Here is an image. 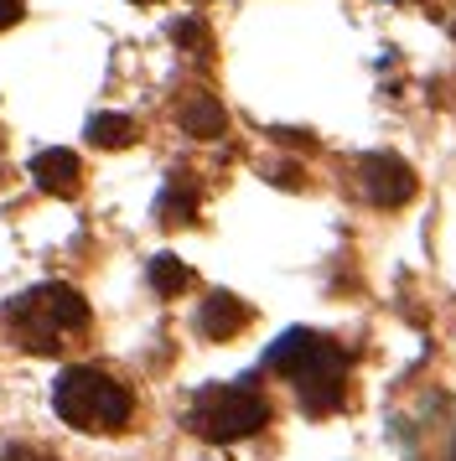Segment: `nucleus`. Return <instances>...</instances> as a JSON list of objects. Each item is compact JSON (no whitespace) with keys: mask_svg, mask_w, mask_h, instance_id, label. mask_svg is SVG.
I'll list each match as a JSON object with an SVG mask.
<instances>
[{"mask_svg":"<svg viewBox=\"0 0 456 461\" xmlns=\"http://www.w3.org/2000/svg\"><path fill=\"white\" fill-rule=\"evenodd\" d=\"M265 425H269V399L254 384H207V389H197L192 410H187V430L213 440V446L244 440Z\"/></svg>","mask_w":456,"mask_h":461,"instance_id":"obj_4","label":"nucleus"},{"mask_svg":"<svg viewBox=\"0 0 456 461\" xmlns=\"http://www.w3.org/2000/svg\"><path fill=\"white\" fill-rule=\"evenodd\" d=\"M244 327H249V306L228 291H213L203 301V312H197V332L207 342H228V337H239Z\"/></svg>","mask_w":456,"mask_h":461,"instance_id":"obj_7","label":"nucleus"},{"mask_svg":"<svg viewBox=\"0 0 456 461\" xmlns=\"http://www.w3.org/2000/svg\"><path fill=\"white\" fill-rule=\"evenodd\" d=\"M358 187H363V197H369L373 208H405L415 197V171L394 150H369L358 161Z\"/></svg>","mask_w":456,"mask_h":461,"instance_id":"obj_5","label":"nucleus"},{"mask_svg":"<svg viewBox=\"0 0 456 461\" xmlns=\"http://www.w3.org/2000/svg\"><path fill=\"white\" fill-rule=\"evenodd\" d=\"M21 16H26V0H0V32H11Z\"/></svg>","mask_w":456,"mask_h":461,"instance_id":"obj_13","label":"nucleus"},{"mask_svg":"<svg viewBox=\"0 0 456 461\" xmlns=\"http://www.w3.org/2000/svg\"><path fill=\"white\" fill-rule=\"evenodd\" d=\"M171 42H182L187 52H197V58H207V26L203 22H171Z\"/></svg>","mask_w":456,"mask_h":461,"instance_id":"obj_12","label":"nucleus"},{"mask_svg":"<svg viewBox=\"0 0 456 461\" xmlns=\"http://www.w3.org/2000/svg\"><path fill=\"white\" fill-rule=\"evenodd\" d=\"M177 120H182V130L192 135V140H218V135H223V125H228L223 104H218L213 94H192V99L177 109Z\"/></svg>","mask_w":456,"mask_h":461,"instance_id":"obj_8","label":"nucleus"},{"mask_svg":"<svg viewBox=\"0 0 456 461\" xmlns=\"http://www.w3.org/2000/svg\"><path fill=\"white\" fill-rule=\"evenodd\" d=\"M451 37H456V22H451Z\"/></svg>","mask_w":456,"mask_h":461,"instance_id":"obj_16","label":"nucleus"},{"mask_svg":"<svg viewBox=\"0 0 456 461\" xmlns=\"http://www.w3.org/2000/svg\"><path fill=\"white\" fill-rule=\"evenodd\" d=\"M0 461H52V456H47V451H37V446H11Z\"/></svg>","mask_w":456,"mask_h":461,"instance_id":"obj_14","label":"nucleus"},{"mask_svg":"<svg viewBox=\"0 0 456 461\" xmlns=\"http://www.w3.org/2000/svg\"><path fill=\"white\" fill-rule=\"evenodd\" d=\"M451 461H456V456H451Z\"/></svg>","mask_w":456,"mask_h":461,"instance_id":"obj_17","label":"nucleus"},{"mask_svg":"<svg viewBox=\"0 0 456 461\" xmlns=\"http://www.w3.org/2000/svg\"><path fill=\"white\" fill-rule=\"evenodd\" d=\"M0 321L26 353H62L73 348V337L88 332V301L73 285H32L0 312Z\"/></svg>","mask_w":456,"mask_h":461,"instance_id":"obj_2","label":"nucleus"},{"mask_svg":"<svg viewBox=\"0 0 456 461\" xmlns=\"http://www.w3.org/2000/svg\"><path fill=\"white\" fill-rule=\"evenodd\" d=\"M269 182H275V187H301V167H275Z\"/></svg>","mask_w":456,"mask_h":461,"instance_id":"obj_15","label":"nucleus"},{"mask_svg":"<svg viewBox=\"0 0 456 461\" xmlns=\"http://www.w3.org/2000/svg\"><path fill=\"white\" fill-rule=\"evenodd\" d=\"M150 285H156V295H177L192 285V275H187V265L177 254H156L150 259Z\"/></svg>","mask_w":456,"mask_h":461,"instance_id":"obj_11","label":"nucleus"},{"mask_svg":"<svg viewBox=\"0 0 456 461\" xmlns=\"http://www.w3.org/2000/svg\"><path fill=\"white\" fill-rule=\"evenodd\" d=\"M52 410L62 415V425L88 430V436H114L130 425L135 399L120 378H109L104 368H68L52 384Z\"/></svg>","mask_w":456,"mask_h":461,"instance_id":"obj_3","label":"nucleus"},{"mask_svg":"<svg viewBox=\"0 0 456 461\" xmlns=\"http://www.w3.org/2000/svg\"><path fill=\"white\" fill-rule=\"evenodd\" d=\"M88 140L99 150L135 146V120H130V114H94V120H88Z\"/></svg>","mask_w":456,"mask_h":461,"instance_id":"obj_10","label":"nucleus"},{"mask_svg":"<svg viewBox=\"0 0 456 461\" xmlns=\"http://www.w3.org/2000/svg\"><path fill=\"white\" fill-rule=\"evenodd\" d=\"M275 374L286 378L290 389L301 394V410L306 415H327L342 404V384H348V353L322 332H306V327H296L286 332L265 357Z\"/></svg>","mask_w":456,"mask_h":461,"instance_id":"obj_1","label":"nucleus"},{"mask_svg":"<svg viewBox=\"0 0 456 461\" xmlns=\"http://www.w3.org/2000/svg\"><path fill=\"white\" fill-rule=\"evenodd\" d=\"M32 182H37L41 192H52V197H78L83 187V161L73 156V150H37L32 156Z\"/></svg>","mask_w":456,"mask_h":461,"instance_id":"obj_6","label":"nucleus"},{"mask_svg":"<svg viewBox=\"0 0 456 461\" xmlns=\"http://www.w3.org/2000/svg\"><path fill=\"white\" fill-rule=\"evenodd\" d=\"M156 218H161L166 229H182V223H192V218H197V187L187 182V171H171L161 203H156Z\"/></svg>","mask_w":456,"mask_h":461,"instance_id":"obj_9","label":"nucleus"}]
</instances>
